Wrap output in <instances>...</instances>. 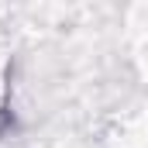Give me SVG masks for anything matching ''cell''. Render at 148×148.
Listing matches in <instances>:
<instances>
[{
	"instance_id": "cell-1",
	"label": "cell",
	"mask_w": 148,
	"mask_h": 148,
	"mask_svg": "<svg viewBox=\"0 0 148 148\" xmlns=\"http://www.w3.org/2000/svg\"><path fill=\"white\" fill-rule=\"evenodd\" d=\"M7 124H10V117H7V114L0 110V131H7Z\"/></svg>"
}]
</instances>
